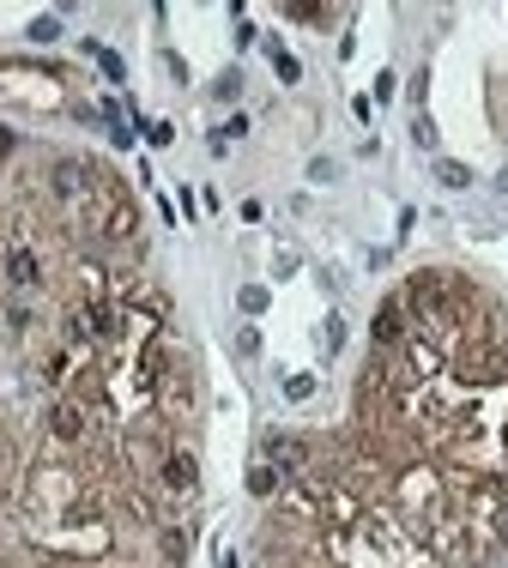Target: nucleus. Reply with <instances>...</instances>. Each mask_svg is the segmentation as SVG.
Segmentation results:
<instances>
[{
  "label": "nucleus",
  "instance_id": "4468645a",
  "mask_svg": "<svg viewBox=\"0 0 508 568\" xmlns=\"http://www.w3.org/2000/svg\"><path fill=\"white\" fill-rule=\"evenodd\" d=\"M237 351H242V357H254V351H261V333H254V327H237Z\"/></svg>",
  "mask_w": 508,
  "mask_h": 568
},
{
  "label": "nucleus",
  "instance_id": "dca6fc26",
  "mask_svg": "<svg viewBox=\"0 0 508 568\" xmlns=\"http://www.w3.org/2000/svg\"><path fill=\"white\" fill-rule=\"evenodd\" d=\"M145 139H152V145H169V139H176V128H169V121H152V128H145Z\"/></svg>",
  "mask_w": 508,
  "mask_h": 568
},
{
  "label": "nucleus",
  "instance_id": "423d86ee",
  "mask_svg": "<svg viewBox=\"0 0 508 568\" xmlns=\"http://www.w3.org/2000/svg\"><path fill=\"white\" fill-rule=\"evenodd\" d=\"M267 55H272V73H278V79H285V85H297V79H303V67H297V55H291V49H285V43H272Z\"/></svg>",
  "mask_w": 508,
  "mask_h": 568
},
{
  "label": "nucleus",
  "instance_id": "ddd939ff",
  "mask_svg": "<svg viewBox=\"0 0 508 568\" xmlns=\"http://www.w3.org/2000/svg\"><path fill=\"white\" fill-rule=\"evenodd\" d=\"M55 36H61L55 19H36V25H31V43H55Z\"/></svg>",
  "mask_w": 508,
  "mask_h": 568
},
{
  "label": "nucleus",
  "instance_id": "9b49d317",
  "mask_svg": "<svg viewBox=\"0 0 508 568\" xmlns=\"http://www.w3.org/2000/svg\"><path fill=\"white\" fill-rule=\"evenodd\" d=\"M242 308H248V315H261V308H267V291H261V284H248V291H242Z\"/></svg>",
  "mask_w": 508,
  "mask_h": 568
},
{
  "label": "nucleus",
  "instance_id": "f8f14e48",
  "mask_svg": "<svg viewBox=\"0 0 508 568\" xmlns=\"http://www.w3.org/2000/svg\"><path fill=\"white\" fill-rule=\"evenodd\" d=\"M333 175H339L333 158H315V164H309V182H333Z\"/></svg>",
  "mask_w": 508,
  "mask_h": 568
},
{
  "label": "nucleus",
  "instance_id": "6e6552de",
  "mask_svg": "<svg viewBox=\"0 0 508 568\" xmlns=\"http://www.w3.org/2000/svg\"><path fill=\"white\" fill-rule=\"evenodd\" d=\"M278 484H285V478H278V471H272L267 460H261V466L248 471V490H254V496H272V490H278Z\"/></svg>",
  "mask_w": 508,
  "mask_h": 568
},
{
  "label": "nucleus",
  "instance_id": "7ed1b4c3",
  "mask_svg": "<svg viewBox=\"0 0 508 568\" xmlns=\"http://www.w3.org/2000/svg\"><path fill=\"white\" fill-rule=\"evenodd\" d=\"M158 484H164V490H176V496H194V484H200V466H194V454L169 447L164 460H158Z\"/></svg>",
  "mask_w": 508,
  "mask_h": 568
},
{
  "label": "nucleus",
  "instance_id": "f03ea898",
  "mask_svg": "<svg viewBox=\"0 0 508 568\" xmlns=\"http://www.w3.org/2000/svg\"><path fill=\"white\" fill-rule=\"evenodd\" d=\"M49 435H55V441H85V435H91V405L85 400H61L55 405V411H49Z\"/></svg>",
  "mask_w": 508,
  "mask_h": 568
},
{
  "label": "nucleus",
  "instance_id": "f257e3e1",
  "mask_svg": "<svg viewBox=\"0 0 508 568\" xmlns=\"http://www.w3.org/2000/svg\"><path fill=\"white\" fill-rule=\"evenodd\" d=\"M370 338H375V351H400V345H406V338H411V327H406V297H387L381 308H375Z\"/></svg>",
  "mask_w": 508,
  "mask_h": 568
},
{
  "label": "nucleus",
  "instance_id": "f3484780",
  "mask_svg": "<svg viewBox=\"0 0 508 568\" xmlns=\"http://www.w3.org/2000/svg\"><path fill=\"white\" fill-rule=\"evenodd\" d=\"M12 152H19V134H12V128H0V158H12Z\"/></svg>",
  "mask_w": 508,
  "mask_h": 568
},
{
  "label": "nucleus",
  "instance_id": "a211bd4d",
  "mask_svg": "<svg viewBox=\"0 0 508 568\" xmlns=\"http://www.w3.org/2000/svg\"><path fill=\"white\" fill-rule=\"evenodd\" d=\"M496 188H503V194H508V169H503V182H496Z\"/></svg>",
  "mask_w": 508,
  "mask_h": 568
},
{
  "label": "nucleus",
  "instance_id": "9d476101",
  "mask_svg": "<svg viewBox=\"0 0 508 568\" xmlns=\"http://www.w3.org/2000/svg\"><path fill=\"white\" fill-rule=\"evenodd\" d=\"M309 393H315V375H285V400H297V405H303Z\"/></svg>",
  "mask_w": 508,
  "mask_h": 568
},
{
  "label": "nucleus",
  "instance_id": "20e7f679",
  "mask_svg": "<svg viewBox=\"0 0 508 568\" xmlns=\"http://www.w3.org/2000/svg\"><path fill=\"white\" fill-rule=\"evenodd\" d=\"M6 284H12V291H36V284H43V261H36V248H25V242L6 248Z\"/></svg>",
  "mask_w": 508,
  "mask_h": 568
},
{
  "label": "nucleus",
  "instance_id": "2eb2a0df",
  "mask_svg": "<svg viewBox=\"0 0 508 568\" xmlns=\"http://www.w3.org/2000/svg\"><path fill=\"white\" fill-rule=\"evenodd\" d=\"M321 345H327V351H339V345H345V321H339V315L327 321V333H321Z\"/></svg>",
  "mask_w": 508,
  "mask_h": 568
},
{
  "label": "nucleus",
  "instance_id": "1a4fd4ad",
  "mask_svg": "<svg viewBox=\"0 0 508 568\" xmlns=\"http://www.w3.org/2000/svg\"><path fill=\"white\" fill-rule=\"evenodd\" d=\"M411 139H418L424 152H436V121H430L424 109H418V121H411Z\"/></svg>",
  "mask_w": 508,
  "mask_h": 568
},
{
  "label": "nucleus",
  "instance_id": "0eeeda50",
  "mask_svg": "<svg viewBox=\"0 0 508 568\" xmlns=\"http://www.w3.org/2000/svg\"><path fill=\"white\" fill-rule=\"evenodd\" d=\"M85 55H91V61H98V67L109 73V79H115V85H121V79H128V67H121V55H109V49H103V43H91V36H85Z\"/></svg>",
  "mask_w": 508,
  "mask_h": 568
},
{
  "label": "nucleus",
  "instance_id": "39448f33",
  "mask_svg": "<svg viewBox=\"0 0 508 568\" xmlns=\"http://www.w3.org/2000/svg\"><path fill=\"white\" fill-rule=\"evenodd\" d=\"M436 182H442V188H454V194H466V188H473V169L454 164V158H442V164H436Z\"/></svg>",
  "mask_w": 508,
  "mask_h": 568
}]
</instances>
